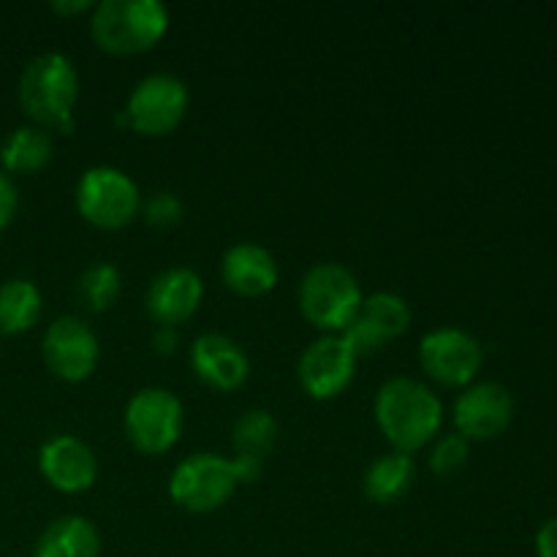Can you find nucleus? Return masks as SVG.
I'll return each instance as SVG.
<instances>
[{
	"label": "nucleus",
	"mask_w": 557,
	"mask_h": 557,
	"mask_svg": "<svg viewBox=\"0 0 557 557\" xmlns=\"http://www.w3.org/2000/svg\"><path fill=\"white\" fill-rule=\"evenodd\" d=\"M375 422L395 451L411 455L438 435L444 406L428 384L397 375L375 395Z\"/></svg>",
	"instance_id": "nucleus-1"
},
{
	"label": "nucleus",
	"mask_w": 557,
	"mask_h": 557,
	"mask_svg": "<svg viewBox=\"0 0 557 557\" xmlns=\"http://www.w3.org/2000/svg\"><path fill=\"white\" fill-rule=\"evenodd\" d=\"M22 109L41 128L71 134L76 125L74 109L79 101V74L69 54L44 52L25 65L16 87Z\"/></svg>",
	"instance_id": "nucleus-2"
},
{
	"label": "nucleus",
	"mask_w": 557,
	"mask_h": 557,
	"mask_svg": "<svg viewBox=\"0 0 557 557\" xmlns=\"http://www.w3.org/2000/svg\"><path fill=\"white\" fill-rule=\"evenodd\" d=\"M166 27L169 9L158 0H103L92 5V38L107 52H145L166 33Z\"/></svg>",
	"instance_id": "nucleus-3"
},
{
	"label": "nucleus",
	"mask_w": 557,
	"mask_h": 557,
	"mask_svg": "<svg viewBox=\"0 0 557 557\" xmlns=\"http://www.w3.org/2000/svg\"><path fill=\"white\" fill-rule=\"evenodd\" d=\"M299 308L310 324L341 335L359 315L362 288L346 267L324 261V264L310 267L308 275L299 283Z\"/></svg>",
	"instance_id": "nucleus-4"
},
{
	"label": "nucleus",
	"mask_w": 557,
	"mask_h": 557,
	"mask_svg": "<svg viewBox=\"0 0 557 557\" xmlns=\"http://www.w3.org/2000/svg\"><path fill=\"white\" fill-rule=\"evenodd\" d=\"M76 210L101 228H123L141 210L134 180L117 166H92L76 183Z\"/></svg>",
	"instance_id": "nucleus-5"
},
{
	"label": "nucleus",
	"mask_w": 557,
	"mask_h": 557,
	"mask_svg": "<svg viewBox=\"0 0 557 557\" xmlns=\"http://www.w3.org/2000/svg\"><path fill=\"white\" fill-rule=\"evenodd\" d=\"M237 476H234L232 460L210 451L190 455L174 468L169 479V495L177 506L194 515H207L226 504L237 490Z\"/></svg>",
	"instance_id": "nucleus-6"
},
{
	"label": "nucleus",
	"mask_w": 557,
	"mask_h": 557,
	"mask_svg": "<svg viewBox=\"0 0 557 557\" xmlns=\"http://www.w3.org/2000/svg\"><path fill=\"white\" fill-rule=\"evenodd\" d=\"M183 433V403L163 386L139 389L125 406V435L141 455H163Z\"/></svg>",
	"instance_id": "nucleus-7"
},
{
	"label": "nucleus",
	"mask_w": 557,
	"mask_h": 557,
	"mask_svg": "<svg viewBox=\"0 0 557 557\" xmlns=\"http://www.w3.org/2000/svg\"><path fill=\"white\" fill-rule=\"evenodd\" d=\"M188 112V87L180 76L158 71L136 82L125 103V117L145 136H163L177 128Z\"/></svg>",
	"instance_id": "nucleus-8"
},
{
	"label": "nucleus",
	"mask_w": 557,
	"mask_h": 557,
	"mask_svg": "<svg viewBox=\"0 0 557 557\" xmlns=\"http://www.w3.org/2000/svg\"><path fill=\"white\" fill-rule=\"evenodd\" d=\"M419 362L424 373L444 386H471L482 370V343L460 326H441L419 343Z\"/></svg>",
	"instance_id": "nucleus-9"
},
{
	"label": "nucleus",
	"mask_w": 557,
	"mask_h": 557,
	"mask_svg": "<svg viewBox=\"0 0 557 557\" xmlns=\"http://www.w3.org/2000/svg\"><path fill=\"white\" fill-rule=\"evenodd\" d=\"M357 354L343 335H324L310 343L297 364V375L302 389L315 400H332L341 395L354 379Z\"/></svg>",
	"instance_id": "nucleus-10"
},
{
	"label": "nucleus",
	"mask_w": 557,
	"mask_h": 557,
	"mask_svg": "<svg viewBox=\"0 0 557 557\" xmlns=\"http://www.w3.org/2000/svg\"><path fill=\"white\" fill-rule=\"evenodd\" d=\"M44 362L58 379L85 381L98 364V337L76 315H60L44 335Z\"/></svg>",
	"instance_id": "nucleus-11"
},
{
	"label": "nucleus",
	"mask_w": 557,
	"mask_h": 557,
	"mask_svg": "<svg viewBox=\"0 0 557 557\" xmlns=\"http://www.w3.org/2000/svg\"><path fill=\"white\" fill-rule=\"evenodd\" d=\"M515 417V397L504 384L484 381L466 386L455 403V428L466 441L498 438Z\"/></svg>",
	"instance_id": "nucleus-12"
},
{
	"label": "nucleus",
	"mask_w": 557,
	"mask_h": 557,
	"mask_svg": "<svg viewBox=\"0 0 557 557\" xmlns=\"http://www.w3.org/2000/svg\"><path fill=\"white\" fill-rule=\"evenodd\" d=\"M205 283L190 267H169L158 272L145 294V308L158 326H177L196 313Z\"/></svg>",
	"instance_id": "nucleus-13"
},
{
	"label": "nucleus",
	"mask_w": 557,
	"mask_h": 557,
	"mask_svg": "<svg viewBox=\"0 0 557 557\" xmlns=\"http://www.w3.org/2000/svg\"><path fill=\"white\" fill-rule=\"evenodd\" d=\"M44 479L60 493H82L96 482L98 462L90 446L76 435H54L38 451Z\"/></svg>",
	"instance_id": "nucleus-14"
},
{
	"label": "nucleus",
	"mask_w": 557,
	"mask_h": 557,
	"mask_svg": "<svg viewBox=\"0 0 557 557\" xmlns=\"http://www.w3.org/2000/svg\"><path fill=\"white\" fill-rule=\"evenodd\" d=\"M190 364L205 384L221 392L243 386L250 370L248 354L243 351V346L218 332L196 337L194 348H190Z\"/></svg>",
	"instance_id": "nucleus-15"
},
{
	"label": "nucleus",
	"mask_w": 557,
	"mask_h": 557,
	"mask_svg": "<svg viewBox=\"0 0 557 557\" xmlns=\"http://www.w3.org/2000/svg\"><path fill=\"white\" fill-rule=\"evenodd\" d=\"M221 275L232 292L243 297H261L277 283V261L256 243H237L223 253Z\"/></svg>",
	"instance_id": "nucleus-16"
},
{
	"label": "nucleus",
	"mask_w": 557,
	"mask_h": 557,
	"mask_svg": "<svg viewBox=\"0 0 557 557\" xmlns=\"http://www.w3.org/2000/svg\"><path fill=\"white\" fill-rule=\"evenodd\" d=\"M101 536L87 517L65 515L49 522L38 536L33 557H98Z\"/></svg>",
	"instance_id": "nucleus-17"
},
{
	"label": "nucleus",
	"mask_w": 557,
	"mask_h": 557,
	"mask_svg": "<svg viewBox=\"0 0 557 557\" xmlns=\"http://www.w3.org/2000/svg\"><path fill=\"white\" fill-rule=\"evenodd\" d=\"M413 476H417V466H413L411 455H403V451L381 455L364 471V495L373 504H395L411 490Z\"/></svg>",
	"instance_id": "nucleus-18"
},
{
	"label": "nucleus",
	"mask_w": 557,
	"mask_h": 557,
	"mask_svg": "<svg viewBox=\"0 0 557 557\" xmlns=\"http://www.w3.org/2000/svg\"><path fill=\"white\" fill-rule=\"evenodd\" d=\"M52 152L54 145L47 128H41V125H20V128L5 136L3 147H0V163H3V172L30 174L47 166Z\"/></svg>",
	"instance_id": "nucleus-19"
},
{
	"label": "nucleus",
	"mask_w": 557,
	"mask_h": 557,
	"mask_svg": "<svg viewBox=\"0 0 557 557\" xmlns=\"http://www.w3.org/2000/svg\"><path fill=\"white\" fill-rule=\"evenodd\" d=\"M41 292L33 281L11 277L0 283V332L3 335H20L27 332L41 319Z\"/></svg>",
	"instance_id": "nucleus-20"
},
{
	"label": "nucleus",
	"mask_w": 557,
	"mask_h": 557,
	"mask_svg": "<svg viewBox=\"0 0 557 557\" xmlns=\"http://www.w3.org/2000/svg\"><path fill=\"white\" fill-rule=\"evenodd\" d=\"M359 319L381 337V341H392V337L403 335L411 324V308L403 297L392 292H375L368 299H362L359 308Z\"/></svg>",
	"instance_id": "nucleus-21"
},
{
	"label": "nucleus",
	"mask_w": 557,
	"mask_h": 557,
	"mask_svg": "<svg viewBox=\"0 0 557 557\" xmlns=\"http://www.w3.org/2000/svg\"><path fill=\"white\" fill-rule=\"evenodd\" d=\"M275 438L277 422L270 411H264V408H250V411H245L232 428V444L234 449H237V455H250L264 460L267 451L275 446Z\"/></svg>",
	"instance_id": "nucleus-22"
},
{
	"label": "nucleus",
	"mask_w": 557,
	"mask_h": 557,
	"mask_svg": "<svg viewBox=\"0 0 557 557\" xmlns=\"http://www.w3.org/2000/svg\"><path fill=\"white\" fill-rule=\"evenodd\" d=\"M120 288H123V277H120V270L114 264H107V261H98V264H90L76 281V294L87 302V308L101 313V310H109L120 297Z\"/></svg>",
	"instance_id": "nucleus-23"
},
{
	"label": "nucleus",
	"mask_w": 557,
	"mask_h": 557,
	"mask_svg": "<svg viewBox=\"0 0 557 557\" xmlns=\"http://www.w3.org/2000/svg\"><path fill=\"white\" fill-rule=\"evenodd\" d=\"M468 462V441L460 433L441 435L433 444L428 457V466L435 476H455L462 466Z\"/></svg>",
	"instance_id": "nucleus-24"
},
{
	"label": "nucleus",
	"mask_w": 557,
	"mask_h": 557,
	"mask_svg": "<svg viewBox=\"0 0 557 557\" xmlns=\"http://www.w3.org/2000/svg\"><path fill=\"white\" fill-rule=\"evenodd\" d=\"M141 212H145L147 223H152V226L158 228H169L174 226V223H180L185 207L177 194H172V190H158V194H152L150 199L141 205Z\"/></svg>",
	"instance_id": "nucleus-25"
},
{
	"label": "nucleus",
	"mask_w": 557,
	"mask_h": 557,
	"mask_svg": "<svg viewBox=\"0 0 557 557\" xmlns=\"http://www.w3.org/2000/svg\"><path fill=\"white\" fill-rule=\"evenodd\" d=\"M16 207H20V190H16L14 180L0 169V228L14 221Z\"/></svg>",
	"instance_id": "nucleus-26"
},
{
	"label": "nucleus",
	"mask_w": 557,
	"mask_h": 557,
	"mask_svg": "<svg viewBox=\"0 0 557 557\" xmlns=\"http://www.w3.org/2000/svg\"><path fill=\"white\" fill-rule=\"evenodd\" d=\"M234 476H237V484H253L261 479V468H264V460L261 457L250 455H237L232 460Z\"/></svg>",
	"instance_id": "nucleus-27"
},
{
	"label": "nucleus",
	"mask_w": 557,
	"mask_h": 557,
	"mask_svg": "<svg viewBox=\"0 0 557 557\" xmlns=\"http://www.w3.org/2000/svg\"><path fill=\"white\" fill-rule=\"evenodd\" d=\"M536 555L539 557H557V517L544 522L542 531L536 533Z\"/></svg>",
	"instance_id": "nucleus-28"
},
{
	"label": "nucleus",
	"mask_w": 557,
	"mask_h": 557,
	"mask_svg": "<svg viewBox=\"0 0 557 557\" xmlns=\"http://www.w3.org/2000/svg\"><path fill=\"white\" fill-rule=\"evenodd\" d=\"M177 343H180V335L174 326H158V332L152 335V346H156V351L163 354V357H166V354H174Z\"/></svg>",
	"instance_id": "nucleus-29"
},
{
	"label": "nucleus",
	"mask_w": 557,
	"mask_h": 557,
	"mask_svg": "<svg viewBox=\"0 0 557 557\" xmlns=\"http://www.w3.org/2000/svg\"><path fill=\"white\" fill-rule=\"evenodd\" d=\"M52 11H58V14H79V11H87L92 9L90 0H52Z\"/></svg>",
	"instance_id": "nucleus-30"
}]
</instances>
